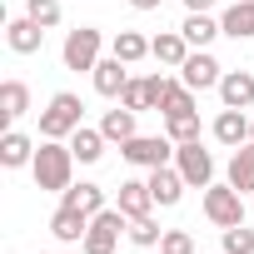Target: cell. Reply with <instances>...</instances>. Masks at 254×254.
Segmentation results:
<instances>
[{
  "label": "cell",
  "mask_w": 254,
  "mask_h": 254,
  "mask_svg": "<svg viewBox=\"0 0 254 254\" xmlns=\"http://www.w3.org/2000/svg\"><path fill=\"white\" fill-rule=\"evenodd\" d=\"M75 150H70V140H40L35 145V160H30V175H35V185L40 190H55V194H65L75 180Z\"/></svg>",
  "instance_id": "1"
},
{
  "label": "cell",
  "mask_w": 254,
  "mask_h": 254,
  "mask_svg": "<svg viewBox=\"0 0 254 254\" xmlns=\"http://www.w3.org/2000/svg\"><path fill=\"white\" fill-rule=\"evenodd\" d=\"M85 125V100L75 90H55L50 105L40 110V140H70Z\"/></svg>",
  "instance_id": "2"
},
{
  "label": "cell",
  "mask_w": 254,
  "mask_h": 254,
  "mask_svg": "<svg viewBox=\"0 0 254 254\" xmlns=\"http://www.w3.org/2000/svg\"><path fill=\"white\" fill-rule=\"evenodd\" d=\"M100 50H105V35H100L95 25H80V30H70V35H65L60 60H65V70H85V75H90V70L105 60Z\"/></svg>",
  "instance_id": "3"
},
{
  "label": "cell",
  "mask_w": 254,
  "mask_h": 254,
  "mask_svg": "<svg viewBox=\"0 0 254 254\" xmlns=\"http://www.w3.org/2000/svg\"><path fill=\"white\" fill-rule=\"evenodd\" d=\"M120 155L135 170H160V165H175V140L170 135H135L120 145Z\"/></svg>",
  "instance_id": "4"
},
{
  "label": "cell",
  "mask_w": 254,
  "mask_h": 254,
  "mask_svg": "<svg viewBox=\"0 0 254 254\" xmlns=\"http://www.w3.org/2000/svg\"><path fill=\"white\" fill-rule=\"evenodd\" d=\"M120 229H130V214H125L120 204H110V209H100L95 219H90V234H85V254H115V244H120Z\"/></svg>",
  "instance_id": "5"
},
{
  "label": "cell",
  "mask_w": 254,
  "mask_h": 254,
  "mask_svg": "<svg viewBox=\"0 0 254 254\" xmlns=\"http://www.w3.org/2000/svg\"><path fill=\"white\" fill-rule=\"evenodd\" d=\"M204 219L219 224V229L244 224V194H239L229 180H224V185H209V190H204Z\"/></svg>",
  "instance_id": "6"
},
{
  "label": "cell",
  "mask_w": 254,
  "mask_h": 254,
  "mask_svg": "<svg viewBox=\"0 0 254 254\" xmlns=\"http://www.w3.org/2000/svg\"><path fill=\"white\" fill-rule=\"evenodd\" d=\"M175 165H180V175H185L190 190H209V185H214V155H209L199 140L175 145Z\"/></svg>",
  "instance_id": "7"
},
{
  "label": "cell",
  "mask_w": 254,
  "mask_h": 254,
  "mask_svg": "<svg viewBox=\"0 0 254 254\" xmlns=\"http://www.w3.org/2000/svg\"><path fill=\"white\" fill-rule=\"evenodd\" d=\"M180 80L199 95V90H219V80H224V65L209 55V50H190V60L180 65Z\"/></svg>",
  "instance_id": "8"
},
{
  "label": "cell",
  "mask_w": 254,
  "mask_h": 254,
  "mask_svg": "<svg viewBox=\"0 0 254 254\" xmlns=\"http://www.w3.org/2000/svg\"><path fill=\"white\" fill-rule=\"evenodd\" d=\"M90 85H95V95L120 100V95H125V85H130V65H125L120 55H105V60L90 70Z\"/></svg>",
  "instance_id": "9"
},
{
  "label": "cell",
  "mask_w": 254,
  "mask_h": 254,
  "mask_svg": "<svg viewBox=\"0 0 254 254\" xmlns=\"http://www.w3.org/2000/svg\"><path fill=\"white\" fill-rule=\"evenodd\" d=\"M90 219H95V214H85V209H75V204H60V209L50 214V234H55L60 244H85Z\"/></svg>",
  "instance_id": "10"
},
{
  "label": "cell",
  "mask_w": 254,
  "mask_h": 254,
  "mask_svg": "<svg viewBox=\"0 0 254 254\" xmlns=\"http://www.w3.org/2000/svg\"><path fill=\"white\" fill-rule=\"evenodd\" d=\"M185 175H180V165H160V170H150V194H155V204L160 209H170V204H180L185 199Z\"/></svg>",
  "instance_id": "11"
},
{
  "label": "cell",
  "mask_w": 254,
  "mask_h": 254,
  "mask_svg": "<svg viewBox=\"0 0 254 254\" xmlns=\"http://www.w3.org/2000/svg\"><path fill=\"white\" fill-rule=\"evenodd\" d=\"M5 45H10L15 55H35V50L45 45V25H35L30 15H15V20L5 25Z\"/></svg>",
  "instance_id": "12"
},
{
  "label": "cell",
  "mask_w": 254,
  "mask_h": 254,
  "mask_svg": "<svg viewBox=\"0 0 254 254\" xmlns=\"http://www.w3.org/2000/svg\"><path fill=\"white\" fill-rule=\"evenodd\" d=\"M190 40H185V30H160L155 40H150V55L160 60V65H170V70H180L185 60H190Z\"/></svg>",
  "instance_id": "13"
},
{
  "label": "cell",
  "mask_w": 254,
  "mask_h": 254,
  "mask_svg": "<svg viewBox=\"0 0 254 254\" xmlns=\"http://www.w3.org/2000/svg\"><path fill=\"white\" fill-rule=\"evenodd\" d=\"M219 100H224V110H249L254 105V75L249 70H224Z\"/></svg>",
  "instance_id": "14"
},
{
  "label": "cell",
  "mask_w": 254,
  "mask_h": 254,
  "mask_svg": "<svg viewBox=\"0 0 254 254\" xmlns=\"http://www.w3.org/2000/svg\"><path fill=\"white\" fill-rule=\"evenodd\" d=\"M214 140H219L224 150L249 145V115H244V110H219V115H214Z\"/></svg>",
  "instance_id": "15"
},
{
  "label": "cell",
  "mask_w": 254,
  "mask_h": 254,
  "mask_svg": "<svg viewBox=\"0 0 254 254\" xmlns=\"http://www.w3.org/2000/svg\"><path fill=\"white\" fill-rule=\"evenodd\" d=\"M30 160H35V140L10 125V130L0 135V165H5V170H20V165H30Z\"/></svg>",
  "instance_id": "16"
},
{
  "label": "cell",
  "mask_w": 254,
  "mask_h": 254,
  "mask_svg": "<svg viewBox=\"0 0 254 254\" xmlns=\"http://www.w3.org/2000/svg\"><path fill=\"white\" fill-rule=\"evenodd\" d=\"M130 219H145L150 209H155V194H150V180H125L120 185V199H115Z\"/></svg>",
  "instance_id": "17"
},
{
  "label": "cell",
  "mask_w": 254,
  "mask_h": 254,
  "mask_svg": "<svg viewBox=\"0 0 254 254\" xmlns=\"http://www.w3.org/2000/svg\"><path fill=\"white\" fill-rule=\"evenodd\" d=\"M0 115H5V125H20L30 115V85L25 80H5L0 85Z\"/></svg>",
  "instance_id": "18"
},
{
  "label": "cell",
  "mask_w": 254,
  "mask_h": 254,
  "mask_svg": "<svg viewBox=\"0 0 254 254\" xmlns=\"http://www.w3.org/2000/svg\"><path fill=\"white\" fill-rule=\"evenodd\" d=\"M219 30L229 40H254V0H234V5L219 15Z\"/></svg>",
  "instance_id": "19"
},
{
  "label": "cell",
  "mask_w": 254,
  "mask_h": 254,
  "mask_svg": "<svg viewBox=\"0 0 254 254\" xmlns=\"http://www.w3.org/2000/svg\"><path fill=\"white\" fill-rule=\"evenodd\" d=\"M180 30H185V40H190L194 50H209V45H214V35H224V30H219V20H214L209 10H190Z\"/></svg>",
  "instance_id": "20"
},
{
  "label": "cell",
  "mask_w": 254,
  "mask_h": 254,
  "mask_svg": "<svg viewBox=\"0 0 254 254\" xmlns=\"http://www.w3.org/2000/svg\"><path fill=\"white\" fill-rule=\"evenodd\" d=\"M60 204H75V209H85V214H100V209H110V199H105V185H95V180H80V185H70V190L60 194Z\"/></svg>",
  "instance_id": "21"
},
{
  "label": "cell",
  "mask_w": 254,
  "mask_h": 254,
  "mask_svg": "<svg viewBox=\"0 0 254 254\" xmlns=\"http://www.w3.org/2000/svg\"><path fill=\"white\" fill-rule=\"evenodd\" d=\"M105 130H100V125H95V130H90V125H80V130L70 135V150H75V160L80 165H100V155H105Z\"/></svg>",
  "instance_id": "22"
},
{
  "label": "cell",
  "mask_w": 254,
  "mask_h": 254,
  "mask_svg": "<svg viewBox=\"0 0 254 254\" xmlns=\"http://www.w3.org/2000/svg\"><path fill=\"white\" fill-rule=\"evenodd\" d=\"M100 130H105L110 145L135 140V135H140V130H135V110H125V105H120V110H105V115H100Z\"/></svg>",
  "instance_id": "23"
},
{
  "label": "cell",
  "mask_w": 254,
  "mask_h": 254,
  "mask_svg": "<svg viewBox=\"0 0 254 254\" xmlns=\"http://www.w3.org/2000/svg\"><path fill=\"white\" fill-rule=\"evenodd\" d=\"M229 185H234L239 194H254V140L229 155Z\"/></svg>",
  "instance_id": "24"
},
{
  "label": "cell",
  "mask_w": 254,
  "mask_h": 254,
  "mask_svg": "<svg viewBox=\"0 0 254 254\" xmlns=\"http://www.w3.org/2000/svg\"><path fill=\"white\" fill-rule=\"evenodd\" d=\"M110 55H120L125 65H140V60L150 55V40H145L140 30H120V35L110 40Z\"/></svg>",
  "instance_id": "25"
},
{
  "label": "cell",
  "mask_w": 254,
  "mask_h": 254,
  "mask_svg": "<svg viewBox=\"0 0 254 254\" xmlns=\"http://www.w3.org/2000/svg\"><path fill=\"white\" fill-rule=\"evenodd\" d=\"M165 135H170L175 145L199 140V110H190V115H165Z\"/></svg>",
  "instance_id": "26"
},
{
  "label": "cell",
  "mask_w": 254,
  "mask_h": 254,
  "mask_svg": "<svg viewBox=\"0 0 254 254\" xmlns=\"http://www.w3.org/2000/svg\"><path fill=\"white\" fill-rule=\"evenodd\" d=\"M194 110V90L185 85V80H170V90H165V105H160V115H190Z\"/></svg>",
  "instance_id": "27"
},
{
  "label": "cell",
  "mask_w": 254,
  "mask_h": 254,
  "mask_svg": "<svg viewBox=\"0 0 254 254\" xmlns=\"http://www.w3.org/2000/svg\"><path fill=\"white\" fill-rule=\"evenodd\" d=\"M125 234H130L140 249H155V244L165 239V229H160V219H155V214H145V219H130V229H125Z\"/></svg>",
  "instance_id": "28"
},
{
  "label": "cell",
  "mask_w": 254,
  "mask_h": 254,
  "mask_svg": "<svg viewBox=\"0 0 254 254\" xmlns=\"http://www.w3.org/2000/svg\"><path fill=\"white\" fill-rule=\"evenodd\" d=\"M219 234H224V244H219L224 254H254V229H249V224H229V229H219Z\"/></svg>",
  "instance_id": "29"
},
{
  "label": "cell",
  "mask_w": 254,
  "mask_h": 254,
  "mask_svg": "<svg viewBox=\"0 0 254 254\" xmlns=\"http://www.w3.org/2000/svg\"><path fill=\"white\" fill-rule=\"evenodd\" d=\"M25 15H30L35 25L55 30V25H60V0H25Z\"/></svg>",
  "instance_id": "30"
},
{
  "label": "cell",
  "mask_w": 254,
  "mask_h": 254,
  "mask_svg": "<svg viewBox=\"0 0 254 254\" xmlns=\"http://www.w3.org/2000/svg\"><path fill=\"white\" fill-rule=\"evenodd\" d=\"M160 254H194V239H190V229H165V239H160Z\"/></svg>",
  "instance_id": "31"
},
{
  "label": "cell",
  "mask_w": 254,
  "mask_h": 254,
  "mask_svg": "<svg viewBox=\"0 0 254 254\" xmlns=\"http://www.w3.org/2000/svg\"><path fill=\"white\" fill-rule=\"evenodd\" d=\"M130 5H135V10H160L165 0H130Z\"/></svg>",
  "instance_id": "32"
},
{
  "label": "cell",
  "mask_w": 254,
  "mask_h": 254,
  "mask_svg": "<svg viewBox=\"0 0 254 254\" xmlns=\"http://www.w3.org/2000/svg\"><path fill=\"white\" fill-rule=\"evenodd\" d=\"M185 10H214V0H185Z\"/></svg>",
  "instance_id": "33"
},
{
  "label": "cell",
  "mask_w": 254,
  "mask_h": 254,
  "mask_svg": "<svg viewBox=\"0 0 254 254\" xmlns=\"http://www.w3.org/2000/svg\"><path fill=\"white\" fill-rule=\"evenodd\" d=\"M249 140H254V120H249Z\"/></svg>",
  "instance_id": "34"
},
{
  "label": "cell",
  "mask_w": 254,
  "mask_h": 254,
  "mask_svg": "<svg viewBox=\"0 0 254 254\" xmlns=\"http://www.w3.org/2000/svg\"><path fill=\"white\" fill-rule=\"evenodd\" d=\"M45 254H50V249H45Z\"/></svg>",
  "instance_id": "35"
},
{
  "label": "cell",
  "mask_w": 254,
  "mask_h": 254,
  "mask_svg": "<svg viewBox=\"0 0 254 254\" xmlns=\"http://www.w3.org/2000/svg\"><path fill=\"white\" fill-rule=\"evenodd\" d=\"M219 254H224V249H219Z\"/></svg>",
  "instance_id": "36"
}]
</instances>
